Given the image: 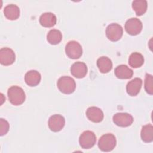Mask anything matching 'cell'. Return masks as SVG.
<instances>
[{
    "instance_id": "8992f818",
    "label": "cell",
    "mask_w": 153,
    "mask_h": 153,
    "mask_svg": "<svg viewBox=\"0 0 153 153\" xmlns=\"http://www.w3.org/2000/svg\"><path fill=\"white\" fill-rule=\"evenodd\" d=\"M123 29L118 23H113L109 25L106 29V35L111 41H117L123 36Z\"/></svg>"
},
{
    "instance_id": "7c38bea8",
    "label": "cell",
    "mask_w": 153,
    "mask_h": 153,
    "mask_svg": "<svg viewBox=\"0 0 153 153\" xmlns=\"http://www.w3.org/2000/svg\"><path fill=\"white\" fill-rule=\"evenodd\" d=\"M86 115L89 120L94 123L101 122L104 117L103 111L96 106L89 107L86 111Z\"/></svg>"
},
{
    "instance_id": "8fae6325",
    "label": "cell",
    "mask_w": 153,
    "mask_h": 153,
    "mask_svg": "<svg viewBox=\"0 0 153 153\" xmlns=\"http://www.w3.org/2000/svg\"><path fill=\"white\" fill-rule=\"evenodd\" d=\"M71 73L75 78H84L87 73V65L84 62H75L72 65L71 67Z\"/></svg>"
},
{
    "instance_id": "ffe728a7",
    "label": "cell",
    "mask_w": 153,
    "mask_h": 153,
    "mask_svg": "<svg viewBox=\"0 0 153 153\" xmlns=\"http://www.w3.org/2000/svg\"><path fill=\"white\" fill-rule=\"evenodd\" d=\"M140 136L142 140L146 143H149L153 140V126L152 124L143 126L141 130Z\"/></svg>"
},
{
    "instance_id": "9a60e30c",
    "label": "cell",
    "mask_w": 153,
    "mask_h": 153,
    "mask_svg": "<svg viewBox=\"0 0 153 153\" xmlns=\"http://www.w3.org/2000/svg\"><path fill=\"white\" fill-rule=\"evenodd\" d=\"M57 22V18L54 14L51 12H46L42 14L39 17V23L45 27H51Z\"/></svg>"
},
{
    "instance_id": "5b68a950",
    "label": "cell",
    "mask_w": 153,
    "mask_h": 153,
    "mask_svg": "<svg viewBox=\"0 0 153 153\" xmlns=\"http://www.w3.org/2000/svg\"><path fill=\"white\" fill-rule=\"evenodd\" d=\"M96 136L95 134L90 130L84 131L80 135L79 138V143L83 149H90L92 148L96 143Z\"/></svg>"
},
{
    "instance_id": "44dd1931",
    "label": "cell",
    "mask_w": 153,
    "mask_h": 153,
    "mask_svg": "<svg viewBox=\"0 0 153 153\" xmlns=\"http://www.w3.org/2000/svg\"><path fill=\"white\" fill-rule=\"evenodd\" d=\"M148 7L147 1L145 0H135L132 2V8L138 16L145 13Z\"/></svg>"
},
{
    "instance_id": "603a6c76",
    "label": "cell",
    "mask_w": 153,
    "mask_h": 153,
    "mask_svg": "<svg viewBox=\"0 0 153 153\" xmlns=\"http://www.w3.org/2000/svg\"><path fill=\"white\" fill-rule=\"evenodd\" d=\"M153 78L152 75L146 74L145 79V90L151 95L153 94Z\"/></svg>"
},
{
    "instance_id": "4fadbf2b",
    "label": "cell",
    "mask_w": 153,
    "mask_h": 153,
    "mask_svg": "<svg viewBox=\"0 0 153 153\" xmlns=\"http://www.w3.org/2000/svg\"><path fill=\"white\" fill-rule=\"evenodd\" d=\"M142 85V79L139 78H135L127 83L126 85V91L130 96H135L139 93Z\"/></svg>"
},
{
    "instance_id": "2e32d148",
    "label": "cell",
    "mask_w": 153,
    "mask_h": 153,
    "mask_svg": "<svg viewBox=\"0 0 153 153\" xmlns=\"http://www.w3.org/2000/svg\"><path fill=\"white\" fill-rule=\"evenodd\" d=\"M114 73L115 76L119 79H129L132 77L133 71L127 65H120L116 67Z\"/></svg>"
},
{
    "instance_id": "277c9868",
    "label": "cell",
    "mask_w": 153,
    "mask_h": 153,
    "mask_svg": "<svg viewBox=\"0 0 153 153\" xmlns=\"http://www.w3.org/2000/svg\"><path fill=\"white\" fill-rule=\"evenodd\" d=\"M65 52L67 56L70 59H77L82 56V48L78 42L70 41L66 45Z\"/></svg>"
},
{
    "instance_id": "5bb4252c",
    "label": "cell",
    "mask_w": 153,
    "mask_h": 153,
    "mask_svg": "<svg viewBox=\"0 0 153 153\" xmlns=\"http://www.w3.org/2000/svg\"><path fill=\"white\" fill-rule=\"evenodd\" d=\"M41 76L39 72L36 70H30L27 72L25 75V81L27 85L35 87L38 85L41 81Z\"/></svg>"
},
{
    "instance_id": "7a4b0ae2",
    "label": "cell",
    "mask_w": 153,
    "mask_h": 153,
    "mask_svg": "<svg viewBox=\"0 0 153 153\" xmlns=\"http://www.w3.org/2000/svg\"><path fill=\"white\" fill-rule=\"evenodd\" d=\"M57 85L59 90L66 94L72 93L76 88L75 81L69 76H63L59 78Z\"/></svg>"
},
{
    "instance_id": "6da1fadb",
    "label": "cell",
    "mask_w": 153,
    "mask_h": 153,
    "mask_svg": "<svg viewBox=\"0 0 153 153\" xmlns=\"http://www.w3.org/2000/svg\"><path fill=\"white\" fill-rule=\"evenodd\" d=\"M7 94L10 103L15 106L22 105L26 99L25 93L23 90L17 85L10 87L8 90Z\"/></svg>"
},
{
    "instance_id": "9c48e42d",
    "label": "cell",
    "mask_w": 153,
    "mask_h": 153,
    "mask_svg": "<svg viewBox=\"0 0 153 153\" xmlns=\"http://www.w3.org/2000/svg\"><path fill=\"white\" fill-rule=\"evenodd\" d=\"M65 124V118L60 114L53 115L50 117L48 121L49 128L54 132L60 131L64 127Z\"/></svg>"
},
{
    "instance_id": "52a82bcc",
    "label": "cell",
    "mask_w": 153,
    "mask_h": 153,
    "mask_svg": "<svg viewBox=\"0 0 153 153\" xmlns=\"http://www.w3.org/2000/svg\"><path fill=\"white\" fill-rule=\"evenodd\" d=\"M125 29L131 35H138L142 31V23L137 18H130L125 23Z\"/></svg>"
},
{
    "instance_id": "ba28073f",
    "label": "cell",
    "mask_w": 153,
    "mask_h": 153,
    "mask_svg": "<svg viewBox=\"0 0 153 153\" xmlns=\"http://www.w3.org/2000/svg\"><path fill=\"white\" fill-rule=\"evenodd\" d=\"M114 123L121 127L130 126L133 122V118L130 114L126 112H118L114 115L112 117Z\"/></svg>"
},
{
    "instance_id": "cb8c5ba5",
    "label": "cell",
    "mask_w": 153,
    "mask_h": 153,
    "mask_svg": "<svg viewBox=\"0 0 153 153\" xmlns=\"http://www.w3.org/2000/svg\"><path fill=\"white\" fill-rule=\"evenodd\" d=\"M10 128V125L8 122L3 119L1 118L0 119V134L1 136H3L8 131Z\"/></svg>"
},
{
    "instance_id": "7402d4cb",
    "label": "cell",
    "mask_w": 153,
    "mask_h": 153,
    "mask_svg": "<svg viewBox=\"0 0 153 153\" xmlns=\"http://www.w3.org/2000/svg\"><path fill=\"white\" fill-rule=\"evenodd\" d=\"M47 39L50 44L56 45L62 41V34L57 29H51L47 35Z\"/></svg>"
},
{
    "instance_id": "ac0fdd59",
    "label": "cell",
    "mask_w": 153,
    "mask_h": 153,
    "mask_svg": "<svg viewBox=\"0 0 153 153\" xmlns=\"http://www.w3.org/2000/svg\"><path fill=\"white\" fill-rule=\"evenodd\" d=\"M97 66L100 72L108 73L112 68V62L108 57L102 56L97 60Z\"/></svg>"
},
{
    "instance_id": "3957f363",
    "label": "cell",
    "mask_w": 153,
    "mask_h": 153,
    "mask_svg": "<svg viewBox=\"0 0 153 153\" xmlns=\"http://www.w3.org/2000/svg\"><path fill=\"white\" fill-rule=\"evenodd\" d=\"M117 140L115 136L112 133H107L102 136L98 141L99 149L104 152L111 151L115 147Z\"/></svg>"
},
{
    "instance_id": "30bf717a",
    "label": "cell",
    "mask_w": 153,
    "mask_h": 153,
    "mask_svg": "<svg viewBox=\"0 0 153 153\" xmlns=\"http://www.w3.org/2000/svg\"><path fill=\"white\" fill-rule=\"evenodd\" d=\"M15 59V53L12 49L8 47H4L0 50V62L2 65L8 66L12 65Z\"/></svg>"
},
{
    "instance_id": "d6986e66",
    "label": "cell",
    "mask_w": 153,
    "mask_h": 153,
    "mask_svg": "<svg viewBox=\"0 0 153 153\" xmlns=\"http://www.w3.org/2000/svg\"><path fill=\"white\" fill-rule=\"evenodd\" d=\"M144 63V57L142 54L134 52L130 54L128 58V64L133 68H138Z\"/></svg>"
},
{
    "instance_id": "e0dca14e",
    "label": "cell",
    "mask_w": 153,
    "mask_h": 153,
    "mask_svg": "<svg viewBox=\"0 0 153 153\" xmlns=\"http://www.w3.org/2000/svg\"><path fill=\"white\" fill-rule=\"evenodd\" d=\"M4 14L7 19L14 20L20 16V8L15 4H8L4 8Z\"/></svg>"
}]
</instances>
